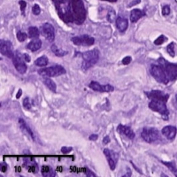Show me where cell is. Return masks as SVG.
<instances>
[{"label": "cell", "instance_id": "6da1fadb", "mask_svg": "<svg viewBox=\"0 0 177 177\" xmlns=\"http://www.w3.org/2000/svg\"><path fill=\"white\" fill-rule=\"evenodd\" d=\"M59 18L66 24H82L86 19V9L81 0H64L55 5Z\"/></svg>", "mask_w": 177, "mask_h": 177}, {"label": "cell", "instance_id": "7a4b0ae2", "mask_svg": "<svg viewBox=\"0 0 177 177\" xmlns=\"http://www.w3.org/2000/svg\"><path fill=\"white\" fill-rule=\"evenodd\" d=\"M145 94L148 98L151 99V102L148 105L149 108L161 114L162 118L168 121L169 111L167 107V102L169 98L168 94H165L160 90H152L150 92H145Z\"/></svg>", "mask_w": 177, "mask_h": 177}, {"label": "cell", "instance_id": "3957f363", "mask_svg": "<svg viewBox=\"0 0 177 177\" xmlns=\"http://www.w3.org/2000/svg\"><path fill=\"white\" fill-rule=\"evenodd\" d=\"M81 58H82V63H81L82 70H88L98 61L99 51L97 49L87 51L81 53Z\"/></svg>", "mask_w": 177, "mask_h": 177}, {"label": "cell", "instance_id": "277c9868", "mask_svg": "<svg viewBox=\"0 0 177 177\" xmlns=\"http://www.w3.org/2000/svg\"><path fill=\"white\" fill-rule=\"evenodd\" d=\"M150 72L153 77L160 83L163 84H168L169 82L168 78L164 71L163 66L159 62L157 64H153L150 67Z\"/></svg>", "mask_w": 177, "mask_h": 177}, {"label": "cell", "instance_id": "5b68a950", "mask_svg": "<svg viewBox=\"0 0 177 177\" xmlns=\"http://www.w3.org/2000/svg\"><path fill=\"white\" fill-rule=\"evenodd\" d=\"M158 62L163 66L164 71L166 73L169 81H173L177 79V64L170 63L165 58H160L158 59Z\"/></svg>", "mask_w": 177, "mask_h": 177}, {"label": "cell", "instance_id": "8992f818", "mask_svg": "<svg viewBox=\"0 0 177 177\" xmlns=\"http://www.w3.org/2000/svg\"><path fill=\"white\" fill-rule=\"evenodd\" d=\"M66 73V69L60 65L52 66L46 68H41L38 70V73L42 76H48V77H55L65 74Z\"/></svg>", "mask_w": 177, "mask_h": 177}, {"label": "cell", "instance_id": "52a82bcc", "mask_svg": "<svg viewBox=\"0 0 177 177\" xmlns=\"http://www.w3.org/2000/svg\"><path fill=\"white\" fill-rule=\"evenodd\" d=\"M141 137L148 144H153L160 138V132L155 128H144L141 133Z\"/></svg>", "mask_w": 177, "mask_h": 177}, {"label": "cell", "instance_id": "ba28073f", "mask_svg": "<svg viewBox=\"0 0 177 177\" xmlns=\"http://www.w3.org/2000/svg\"><path fill=\"white\" fill-rule=\"evenodd\" d=\"M12 60H13V64L14 65V67L16 68V70L20 73L23 74L27 72L28 66L25 63L23 54L20 53L18 51H15L13 56L12 58Z\"/></svg>", "mask_w": 177, "mask_h": 177}, {"label": "cell", "instance_id": "9c48e42d", "mask_svg": "<svg viewBox=\"0 0 177 177\" xmlns=\"http://www.w3.org/2000/svg\"><path fill=\"white\" fill-rule=\"evenodd\" d=\"M40 32L49 42H53L55 39V29L51 23H43L42 25Z\"/></svg>", "mask_w": 177, "mask_h": 177}, {"label": "cell", "instance_id": "30bf717a", "mask_svg": "<svg viewBox=\"0 0 177 177\" xmlns=\"http://www.w3.org/2000/svg\"><path fill=\"white\" fill-rule=\"evenodd\" d=\"M72 42L75 45H82V46H90L94 44L95 39L88 35H82L81 36H74L73 37Z\"/></svg>", "mask_w": 177, "mask_h": 177}, {"label": "cell", "instance_id": "8fae6325", "mask_svg": "<svg viewBox=\"0 0 177 177\" xmlns=\"http://www.w3.org/2000/svg\"><path fill=\"white\" fill-rule=\"evenodd\" d=\"M0 51L3 56L7 57L10 58H12L14 54L12 43L10 41L4 40V39L0 41Z\"/></svg>", "mask_w": 177, "mask_h": 177}, {"label": "cell", "instance_id": "7c38bea8", "mask_svg": "<svg viewBox=\"0 0 177 177\" xmlns=\"http://www.w3.org/2000/svg\"><path fill=\"white\" fill-rule=\"evenodd\" d=\"M104 154L106 157V160L108 161V164L110 166V168L111 170H114L116 168V164H117V161H118V153H114L113 151L109 150V149H105L104 150Z\"/></svg>", "mask_w": 177, "mask_h": 177}, {"label": "cell", "instance_id": "4fadbf2b", "mask_svg": "<svg viewBox=\"0 0 177 177\" xmlns=\"http://www.w3.org/2000/svg\"><path fill=\"white\" fill-rule=\"evenodd\" d=\"M88 87L95 90V91H99V92H112L114 90V88L113 86L109 85V84H106V85H101L99 84L97 81H92L89 84H88Z\"/></svg>", "mask_w": 177, "mask_h": 177}, {"label": "cell", "instance_id": "5bb4252c", "mask_svg": "<svg viewBox=\"0 0 177 177\" xmlns=\"http://www.w3.org/2000/svg\"><path fill=\"white\" fill-rule=\"evenodd\" d=\"M161 133L164 137H166L168 140L172 141L175 138V136H176V128L174 126H166L162 129Z\"/></svg>", "mask_w": 177, "mask_h": 177}, {"label": "cell", "instance_id": "9a60e30c", "mask_svg": "<svg viewBox=\"0 0 177 177\" xmlns=\"http://www.w3.org/2000/svg\"><path fill=\"white\" fill-rule=\"evenodd\" d=\"M117 131L119 133L122 134V135H124L125 137L129 138V139H134L135 137H136L135 132L131 129V128H129L128 126H125V125H122V124H120L117 127Z\"/></svg>", "mask_w": 177, "mask_h": 177}, {"label": "cell", "instance_id": "2e32d148", "mask_svg": "<svg viewBox=\"0 0 177 177\" xmlns=\"http://www.w3.org/2000/svg\"><path fill=\"white\" fill-rule=\"evenodd\" d=\"M116 27H117V28H118V30L120 32H125L128 29V27H129V21H128V19L121 16L116 18Z\"/></svg>", "mask_w": 177, "mask_h": 177}, {"label": "cell", "instance_id": "e0dca14e", "mask_svg": "<svg viewBox=\"0 0 177 177\" xmlns=\"http://www.w3.org/2000/svg\"><path fill=\"white\" fill-rule=\"evenodd\" d=\"M19 125H20V128L23 131V133H25L28 137H30L33 141H35V136H34V133L31 130V129L28 126V124L26 123V121L23 119H19Z\"/></svg>", "mask_w": 177, "mask_h": 177}, {"label": "cell", "instance_id": "ac0fdd59", "mask_svg": "<svg viewBox=\"0 0 177 177\" xmlns=\"http://www.w3.org/2000/svg\"><path fill=\"white\" fill-rule=\"evenodd\" d=\"M145 16V12L140 9H133L130 12V21L132 23L137 22L141 18Z\"/></svg>", "mask_w": 177, "mask_h": 177}, {"label": "cell", "instance_id": "d6986e66", "mask_svg": "<svg viewBox=\"0 0 177 177\" xmlns=\"http://www.w3.org/2000/svg\"><path fill=\"white\" fill-rule=\"evenodd\" d=\"M42 47V41L39 38H34L30 43H28L27 49L30 50L31 51H36Z\"/></svg>", "mask_w": 177, "mask_h": 177}, {"label": "cell", "instance_id": "ffe728a7", "mask_svg": "<svg viewBox=\"0 0 177 177\" xmlns=\"http://www.w3.org/2000/svg\"><path fill=\"white\" fill-rule=\"evenodd\" d=\"M43 82L44 83V85H45L50 90H51V91H53V92H56V84H55V82L51 80L50 77H48V76H43Z\"/></svg>", "mask_w": 177, "mask_h": 177}, {"label": "cell", "instance_id": "44dd1931", "mask_svg": "<svg viewBox=\"0 0 177 177\" xmlns=\"http://www.w3.org/2000/svg\"><path fill=\"white\" fill-rule=\"evenodd\" d=\"M28 35L29 38H38L40 36V31L36 27H30L28 28Z\"/></svg>", "mask_w": 177, "mask_h": 177}, {"label": "cell", "instance_id": "7402d4cb", "mask_svg": "<svg viewBox=\"0 0 177 177\" xmlns=\"http://www.w3.org/2000/svg\"><path fill=\"white\" fill-rule=\"evenodd\" d=\"M49 63L48 58L46 56H42L40 58H38L36 61H35V65L36 66H46Z\"/></svg>", "mask_w": 177, "mask_h": 177}, {"label": "cell", "instance_id": "603a6c76", "mask_svg": "<svg viewBox=\"0 0 177 177\" xmlns=\"http://www.w3.org/2000/svg\"><path fill=\"white\" fill-rule=\"evenodd\" d=\"M160 162L163 164V165H165L175 175L177 176V168L175 167V163L174 162H167V161H162L160 160Z\"/></svg>", "mask_w": 177, "mask_h": 177}, {"label": "cell", "instance_id": "cb8c5ba5", "mask_svg": "<svg viewBox=\"0 0 177 177\" xmlns=\"http://www.w3.org/2000/svg\"><path fill=\"white\" fill-rule=\"evenodd\" d=\"M51 51L58 57H63L67 54V51H63V50H60V49L58 48L57 45H55V44L51 45Z\"/></svg>", "mask_w": 177, "mask_h": 177}, {"label": "cell", "instance_id": "d4e9b609", "mask_svg": "<svg viewBox=\"0 0 177 177\" xmlns=\"http://www.w3.org/2000/svg\"><path fill=\"white\" fill-rule=\"evenodd\" d=\"M168 40V38L165 36H160L156 40L154 41V44L155 45H161V44H163L166 41Z\"/></svg>", "mask_w": 177, "mask_h": 177}, {"label": "cell", "instance_id": "484cf974", "mask_svg": "<svg viewBox=\"0 0 177 177\" xmlns=\"http://www.w3.org/2000/svg\"><path fill=\"white\" fill-rule=\"evenodd\" d=\"M167 51H168V52L169 53V55L171 57H175V43H169L168 45V47H167Z\"/></svg>", "mask_w": 177, "mask_h": 177}, {"label": "cell", "instance_id": "4316f807", "mask_svg": "<svg viewBox=\"0 0 177 177\" xmlns=\"http://www.w3.org/2000/svg\"><path fill=\"white\" fill-rule=\"evenodd\" d=\"M28 36L26 33L21 32V31H19L17 33V39L20 41V42H24L27 38H28Z\"/></svg>", "mask_w": 177, "mask_h": 177}, {"label": "cell", "instance_id": "83f0119b", "mask_svg": "<svg viewBox=\"0 0 177 177\" xmlns=\"http://www.w3.org/2000/svg\"><path fill=\"white\" fill-rule=\"evenodd\" d=\"M23 106H24L25 109H27V110H30L31 109V107H32V105H31V103H30V100H29V98L28 97H25L24 99H23Z\"/></svg>", "mask_w": 177, "mask_h": 177}, {"label": "cell", "instance_id": "f1b7e54d", "mask_svg": "<svg viewBox=\"0 0 177 177\" xmlns=\"http://www.w3.org/2000/svg\"><path fill=\"white\" fill-rule=\"evenodd\" d=\"M19 4H20V8H21V15L25 16V10H26V7H27V3L25 2L24 0H21L19 2Z\"/></svg>", "mask_w": 177, "mask_h": 177}, {"label": "cell", "instance_id": "f546056e", "mask_svg": "<svg viewBox=\"0 0 177 177\" xmlns=\"http://www.w3.org/2000/svg\"><path fill=\"white\" fill-rule=\"evenodd\" d=\"M170 13H171V9H170L169 6H164L162 7V15L163 16H168L170 14Z\"/></svg>", "mask_w": 177, "mask_h": 177}, {"label": "cell", "instance_id": "4dcf8cb0", "mask_svg": "<svg viewBox=\"0 0 177 177\" xmlns=\"http://www.w3.org/2000/svg\"><path fill=\"white\" fill-rule=\"evenodd\" d=\"M32 13L34 15H39L41 13L40 6L37 4L34 5V6L32 7Z\"/></svg>", "mask_w": 177, "mask_h": 177}, {"label": "cell", "instance_id": "1f68e13d", "mask_svg": "<svg viewBox=\"0 0 177 177\" xmlns=\"http://www.w3.org/2000/svg\"><path fill=\"white\" fill-rule=\"evenodd\" d=\"M114 19H115V12L113 11V10L109 11V12H108V14H107V20H108L110 22H113V21H114Z\"/></svg>", "mask_w": 177, "mask_h": 177}, {"label": "cell", "instance_id": "d6a6232c", "mask_svg": "<svg viewBox=\"0 0 177 177\" xmlns=\"http://www.w3.org/2000/svg\"><path fill=\"white\" fill-rule=\"evenodd\" d=\"M51 172H52V170L50 168V167L48 166H43L42 168V173L43 175H46V174H50Z\"/></svg>", "mask_w": 177, "mask_h": 177}, {"label": "cell", "instance_id": "836d02e7", "mask_svg": "<svg viewBox=\"0 0 177 177\" xmlns=\"http://www.w3.org/2000/svg\"><path fill=\"white\" fill-rule=\"evenodd\" d=\"M131 61H132V58H131L130 56H128V57H125V58L122 59L121 63H122L123 65H129Z\"/></svg>", "mask_w": 177, "mask_h": 177}, {"label": "cell", "instance_id": "e575fe53", "mask_svg": "<svg viewBox=\"0 0 177 177\" xmlns=\"http://www.w3.org/2000/svg\"><path fill=\"white\" fill-rule=\"evenodd\" d=\"M73 148L72 147H67V146H64L61 148V153H68L70 152H72Z\"/></svg>", "mask_w": 177, "mask_h": 177}, {"label": "cell", "instance_id": "d590c367", "mask_svg": "<svg viewBox=\"0 0 177 177\" xmlns=\"http://www.w3.org/2000/svg\"><path fill=\"white\" fill-rule=\"evenodd\" d=\"M23 58L26 62H30V60H31L30 56H28V54H27V53H23Z\"/></svg>", "mask_w": 177, "mask_h": 177}, {"label": "cell", "instance_id": "8d00e7d4", "mask_svg": "<svg viewBox=\"0 0 177 177\" xmlns=\"http://www.w3.org/2000/svg\"><path fill=\"white\" fill-rule=\"evenodd\" d=\"M110 143V137L109 136H106V137H104V139H103V144L104 145H107V144H109Z\"/></svg>", "mask_w": 177, "mask_h": 177}, {"label": "cell", "instance_id": "74e56055", "mask_svg": "<svg viewBox=\"0 0 177 177\" xmlns=\"http://www.w3.org/2000/svg\"><path fill=\"white\" fill-rule=\"evenodd\" d=\"M141 2V0H135V1H132L130 4H129V6H128V7H131V6H135V5H137V4H139Z\"/></svg>", "mask_w": 177, "mask_h": 177}, {"label": "cell", "instance_id": "f35d334b", "mask_svg": "<svg viewBox=\"0 0 177 177\" xmlns=\"http://www.w3.org/2000/svg\"><path fill=\"white\" fill-rule=\"evenodd\" d=\"M97 138H98L97 135H91V136H89V137H88V139H89L90 141H96Z\"/></svg>", "mask_w": 177, "mask_h": 177}, {"label": "cell", "instance_id": "ab89813d", "mask_svg": "<svg viewBox=\"0 0 177 177\" xmlns=\"http://www.w3.org/2000/svg\"><path fill=\"white\" fill-rule=\"evenodd\" d=\"M21 94H22V90H21V89H19V91H18V93H17L16 95V98H20L21 96Z\"/></svg>", "mask_w": 177, "mask_h": 177}, {"label": "cell", "instance_id": "60d3db41", "mask_svg": "<svg viewBox=\"0 0 177 177\" xmlns=\"http://www.w3.org/2000/svg\"><path fill=\"white\" fill-rule=\"evenodd\" d=\"M6 166H2V168H1V171L2 172H6Z\"/></svg>", "mask_w": 177, "mask_h": 177}, {"label": "cell", "instance_id": "b9f144b4", "mask_svg": "<svg viewBox=\"0 0 177 177\" xmlns=\"http://www.w3.org/2000/svg\"><path fill=\"white\" fill-rule=\"evenodd\" d=\"M53 2H54V4L57 5V4H58V3H60V2H62V1H64V0H52Z\"/></svg>", "mask_w": 177, "mask_h": 177}, {"label": "cell", "instance_id": "7bdbcfd3", "mask_svg": "<svg viewBox=\"0 0 177 177\" xmlns=\"http://www.w3.org/2000/svg\"><path fill=\"white\" fill-rule=\"evenodd\" d=\"M102 1H106V2H111V3H115L118 0H102Z\"/></svg>", "mask_w": 177, "mask_h": 177}, {"label": "cell", "instance_id": "ee69618b", "mask_svg": "<svg viewBox=\"0 0 177 177\" xmlns=\"http://www.w3.org/2000/svg\"><path fill=\"white\" fill-rule=\"evenodd\" d=\"M175 98H176V101H177V95H176V97H175Z\"/></svg>", "mask_w": 177, "mask_h": 177}, {"label": "cell", "instance_id": "f6af8a7d", "mask_svg": "<svg viewBox=\"0 0 177 177\" xmlns=\"http://www.w3.org/2000/svg\"><path fill=\"white\" fill-rule=\"evenodd\" d=\"M175 1H176V2H177V0H175Z\"/></svg>", "mask_w": 177, "mask_h": 177}]
</instances>
